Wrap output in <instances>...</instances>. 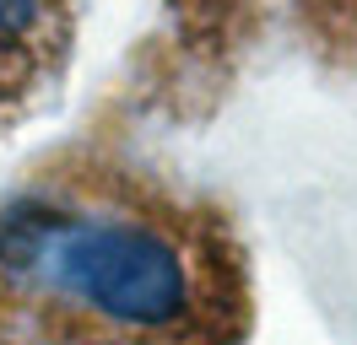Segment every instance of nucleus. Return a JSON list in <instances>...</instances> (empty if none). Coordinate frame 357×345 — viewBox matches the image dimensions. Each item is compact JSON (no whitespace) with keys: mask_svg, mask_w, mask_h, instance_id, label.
I'll return each instance as SVG.
<instances>
[{"mask_svg":"<svg viewBox=\"0 0 357 345\" xmlns=\"http://www.w3.org/2000/svg\"><path fill=\"white\" fill-rule=\"evenodd\" d=\"M238 275L206 221L98 178L0 200V345H233Z\"/></svg>","mask_w":357,"mask_h":345,"instance_id":"nucleus-1","label":"nucleus"},{"mask_svg":"<svg viewBox=\"0 0 357 345\" xmlns=\"http://www.w3.org/2000/svg\"><path fill=\"white\" fill-rule=\"evenodd\" d=\"M66 0H0V76L38 60V49L54 38V22Z\"/></svg>","mask_w":357,"mask_h":345,"instance_id":"nucleus-2","label":"nucleus"}]
</instances>
